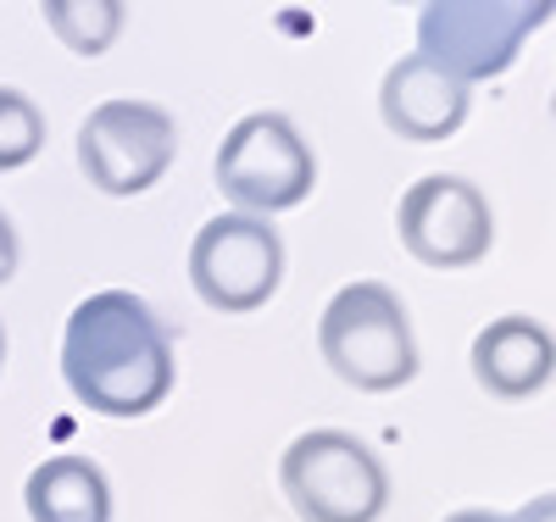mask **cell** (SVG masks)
<instances>
[{
  "instance_id": "cell-10",
  "label": "cell",
  "mask_w": 556,
  "mask_h": 522,
  "mask_svg": "<svg viewBox=\"0 0 556 522\" xmlns=\"http://www.w3.org/2000/svg\"><path fill=\"white\" fill-rule=\"evenodd\" d=\"M556 345L540 317H501L473 340V378L495 400H529L551 384Z\"/></svg>"
},
{
  "instance_id": "cell-6",
  "label": "cell",
  "mask_w": 556,
  "mask_h": 522,
  "mask_svg": "<svg viewBox=\"0 0 556 522\" xmlns=\"http://www.w3.org/2000/svg\"><path fill=\"white\" fill-rule=\"evenodd\" d=\"M178 156V123L156 101H101L78 128V167L112 201L146 195Z\"/></svg>"
},
{
  "instance_id": "cell-12",
  "label": "cell",
  "mask_w": 556,
  "mask_h": 522,
  "mask_svg": "<svg viewBox=\"0 0 556 522\" xmlns=\"http://www.w3.org/2000/svg\"><path fill=\"white\" fill-rule=\"evenodd\" d=\"M45 28H51L73 56L96 62L123 34V0H39Z\"/></svg>"
},
{
  "instance_id": "cell-11",
  "label": "cell",
  "mask_w": 556,
  "mask_h": 522,
  "mask_svg": "<svg viewBox=\"0 0 556 522\" xmlns=\"http://www.w3.org/2000/svg\"><path fill=\"white\" fill-rule=\"evenodd\" d=\"M23 506L34 522H112V484L96 461L51 456L28 472Z\"/></svg>"
},
{
  "instance_id": "cell-7",
  "label": "cell",
  "mask_w": 556,
  "mask_h": 522,
  "mask_svg": "<svg viewBox=\"0 0 556 522\" xmlns=\"http://www.w3.org/2000/svg\"><path fill=\"white\" fill-rule=\"evenodd\" d=\"M395 233H401V245H406L412 262L456 272V267H473V262L490 256L495 217H490L484 189H473L468 178H456V173H429V178H417L401 195Z\"/></svg>"
},
{
  "instance_id": "cell-9",
  "label": "cell",
  "mask_w": 556,
  "mask_h": 522,
  "mask_svg": "<svg viewBox=\"0 0 556 522\" xmlns=\"http://www.w3.org/2000/svg\"><path fill=\"white\" fill-rule=\"evenodd\" d=\"M473 84H462L456 73L434 67L429 56H401L384 84H379V112H384V128L401 133L406 145H445V139L468 123V106H473Z\"/></svg>"
},
{
  "instance_id": "cell-4",
  "label": "cell",
  "mask_w": 556,
  "mask_h": 522,
  "mask_svg": "<svg viewBox=\"0 0 556 522\" xmlns=\"http://www.w3.org/2000/svg\"><path fill=\"white\" fill-rule=\"evenodd\" d=\"M212 178L223 189V201H235L240 212H256V217H273L312 195L317 156L285 112H251L223 133Z\"/></svg>"
},
{
  "instance_id": "cell-17",
  "label": "cell",
  "mask_w": 556,
  "mask_h": 522,
  "mask_svg": "<svg viewBox=\"0 0 556 522\" xmlns=\"http://www.w3.org/2000/svg\"><path fill=\"white\" fill-rule=\"evenodd\" d=\"M0 367H7V328H0Z\"/></svg>"
},
{
  "instance_id": "cell-14",
  "label": "cell",
  "mask_w": 556,
  "mask_h": 522,
  "mask_svg": "<svg viewBox=\"0 0 556 522\" xmlns=\"http://www.w3.org/2000/svg\"><path fill=\"white\" fill-rule=\"evenodd\" d=\"M445 522H551V495H540V500H529V506H518V511H484V506H468V511H451Z\"/></svg>"
},
{
  "instance_id": "cell-13",
  "label": "cell",
  "mask_w": 556,
  "mask_h": 522,
  "mask_svg": "<svg viewBox=\"0 0 556 522\" xmlns=\"http://www.w3.org/2000/svg\"><path fill=\"white\" fill-rule=\"evenodd\" d=\"M45 151V112L23 89L0 84V173H17Z\"/></svg>"
},
{
  "instance_id": "cell-18",
  "label": "cell",
  "mask_w": 556,
  "mask_h": 522,
  "mask_svg": "<svg viewBox=\"0 0 556 522\" xmlns=\"http://www.w3.org/2000/svg\"><path fill=\"white\" fill-rule=\"evenodd\" d=\"M395 7H406V0H395Z\"/></svg>"
},
{
  "instance_id": "cell-5",
  "label": "cell",
  "mask_w": 556,
  "mask_h": 522,
  "mask_svg": "<svg viewBox=\"0 0 556 522\" xmlns=\"http://www.w3.org/2000/svg\"><path fill=\"white\" fill-rule=\"evenodd\" d=\"M190 283L212 311L251 317L278 295V283H285V240H278V228L256 212H223L195 233Z\"/></svg>"
},
{
  "instance_id": "cell-15",
  "label": "cell",
  "mask_w": 556,
  "mask_h": 522,
  "mask_svg": "<svg viewBox=\"0 0 556 522\" xmlns=\"http://www.w3.org/2000/svg\"><path fill=\"white\" fill-rule=\"evenodd\" d=\"M17 272V233H12V217L0 212V283Z\"/></svg>"
},
{
  "instance_id": "cell-1",
  "label": "cell",
  "mask_w": 556,
  "mask_h": 522,
  "mask_svg": "<svg viewBox=\"0 0 556 522\" xmlns=\"http://www.w3.org/2000/svg\"><path fill=\"white\" fill-rule=\"evenodd\" d=\"M62 378L96 417H151L178 384L167 322L128 290L78 301L62 334Z\"/></svg>"
},
{
  "instance_id": "cell-16",
  "label": "cell",
  "mask_w": 556,
  "mask_h": 522,
  "mask_svg": "<svg viewBox=\"0 0 556 522\" xmlns=\"http://www.w3.org/2000/svg\"><path fill=\"white\" fill-rule=\"evenodd\" d=\"M513 7L523 12L529 28H545V23H551V0H513Z\"/></svg>"
},
{
  "instance_id": "cell-8",
  "label": "cell",
  "mask_w": 556,
  "mask_h": 522,
  "mask_svg": "<svg viewBox=\"0 0 556 522\" xmlns=\"http://www.w3.org/2000/svg\"><path fill=\"white\" fill-rule=\"evenodd\" d=\"M534 28L513 0H424L417 12V56L456 73L462 84L501 78L523 56Z\"/></svg>"
},
{
  "instance_id": "cell-3",
  "label": "cell",
  "mask_w": 556,
  "mask_h": 522,
  "mask_svg": "<svg viewBox=\"0 0 556 522\" xmlns=\"http://www.w3.org/2000/svg\"><path fill=\"white\" fill-rule=\"evenodd\" d=\"M278 484L301 522H379L390 506V472L345 429H312L290 440Z\"/></svg>"
},
{
  "instance_id": "cell-2",
  "label": "cell",
  "mask_w": 556,
  "mask_h": 522,
  "mask_svg": "<svg viewBox=\"0 0 556 522\" xmlns=\"http://www.w3.org/2000/svg\"><path fill=\"white\" fill-rule=\"evenodd\" d=\"M317 351L340 384L362 395H390L417 378V340L401 295L379 278H356L323 306Z\"/></svg>"
}]
</instances>
